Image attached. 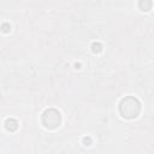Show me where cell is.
Masks as SVG:
<instances>
[{"label":"cell","mask_w":154,"mask_h":154,"mask_svg":"<svg viewBox=\"0 0 154 154\" xmlns=\"http://www.w3.org/2000/svg\"><path fill=\"white\" fill-rule=\"evenodd\" d=\"M123 105H126V109L122 112L123 117H126V118H132V117H136L140 112V103L134 97H126L122 101Z\"/></svg>","instance_id":"obj_1"}]
</instances>
